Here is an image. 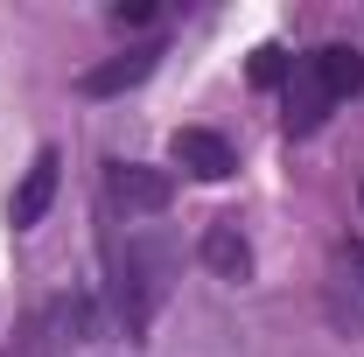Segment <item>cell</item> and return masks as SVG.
Segmentation results:
<instances>
[{"instance_id":"5b68a950","label":"cell","mask_w":364,"mask_h":357,"mask_svg":"<svg viewBox=\"0 0 364 357\" xmlns=\"http://www.w3.org/2000/svg\"><path fill=\"white\" fill-rule=\"evenodd\" d=\"M154 56H161V43H140V49H127V56H112V63L85 70V78H77V91H85V98H112V91L140 85V78L154 70Z\"/></svg>"},{"instance_id":"8992f818","label":"cell","mask_w":364,"mask_h":357,"mask_svg":"<svg viewBox=\"0 0 364 357\" xmlns=\"http://www.w3.org/2000/svg\"><path fill=\"white\" fill-rule=\"evenodd\" d=\"M203 267L225 273V280H245V273H252V245H245V231H238L231 218L203 231Z\"/></svg>"},{"instance_id":"6da1fadb","label":"cell","mask_w":364,"mask_h":357,"mask_svg":"<svg viewBox=\"0 0 364 357\" xmlns=\"http://www.w3.org/2000/svg\"><path fill=\"white\" fill-rule=\"evenodd\" d=\"M358 91H364V56L350 43H322L316 56H301L294 78H287V127L309 134V127H322L329 105H343V98H358Z\"/></svg>"},{"instance_id":"ba28073f","label":"cell","mask_w":364,"mask_h":357,"mask_svg":"<svg viewBox=\"0 0 364 357\" xmlns=\"http://www.w3.org/2000/svg\"><path fill=\"white\" fill-rule=\"evenodd\" d=\"M280 70H287V63H280V49H259V63H252V78H259V85H273Z\"/></svg>"},{"instance_id":"9c48e42d","label":"cell","mask_w":364,"mask_h":357,"mask_svg":"<svg viewBox=\"0 0 364 357\" xmlns=\"http://www.w3.org/2000/svg\"><path fill=\"white\" fill-rule=\"evenodd\" d=\"M358 203H364V189H358Z\"/></svg>"},{"instance_id":"3957f363","label":"cell","mask_w":364,"mask_h":357,"mask_svg":"<svg viewBox=\"0 0 364 357\" xmlns=\"http://www.w3.org/2000/svg\"><path fill=\"white\" fill-rule=\"evenodd\" d=\"M176 169H189L196 182H225L238 169V154H231L225 134H210V127H182L176 134Z\"/></svg>"},{"instance_id":"277c9868","label":"cell","mask_w":364,"mask_h":357,"mask_svg":"<svg viewBox=\"0 0 364 357\" xmlns=\"http://www.w3.org/2000/svg\"><path fill=\"white\" fill-rule=\"evenodd\" d=\"M56 147H43L36 161H28V176H21V189H14V203H7V218H14V231H28V224H43L49 196H56Z\"/></svg>"},{"instance_id":"52a82bcc","label":"cell","mask_w":364,"mask_h":357,"mask_svg":"<svg viewBox=\"0 0 364 357\" xmlns=\"http://www.w3.org/2000/svg\"><path fill=\"white\" fill-rule=\"evenodd\" d=\"M112 21H119V28H140V21H154V7H147V0H134V7H112Z\"/></svg>"},{"instance_id":"7a4b0ae2","label":"cell","mask_w":364,"mask_h":357,"mask_svg":"<svg viewBox=\"0 0 364 357\" xmlns=\"http://www.w3.org/2000/svg\"><path fill=\"white\" fill-rule=\"evenodd\" d=\"M105 196H112L127 218H154V211H168L176 182L161 176V169H140V161H112V169H105Z\"/></svg>"}]
</instances>
